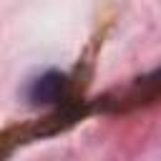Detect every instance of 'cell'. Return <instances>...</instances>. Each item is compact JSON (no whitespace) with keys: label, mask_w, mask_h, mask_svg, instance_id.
I'll return each instance as SVG.
<instances>
[{"label":"cell","mask_w":161,"mask_h":161,"mask_svg":"<svg viewBox=\"0 0 161 161\" xmlns=\"http://www.w3.org/2000/svg\"><path fill=\"white\" fill-rule=\"evenodd\" d=\"M65 93H68V78L58 70H48L40 78H35L28 91L33 103H58L65 98Z\"/></svg>","instance_id":"1"}]
</instances>
